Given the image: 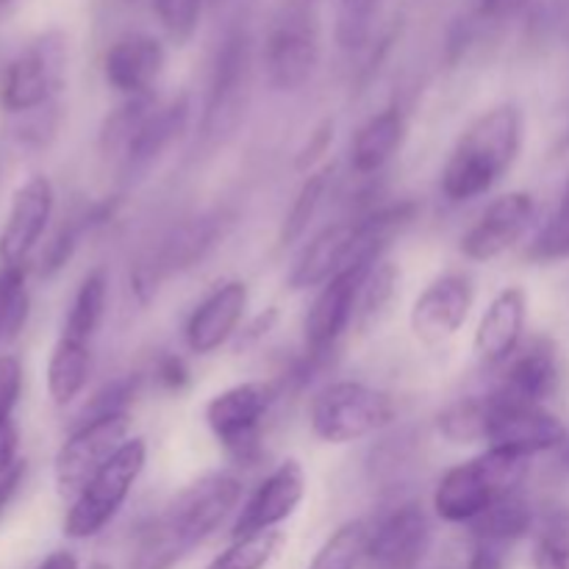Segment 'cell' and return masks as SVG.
I'll return each instance as SVG.
<instances>
[{
  "mask_svg": "<svg viewBox=\"0 0 569 569\" xmlns=\"http://www.w3.org/2000/svg\"><path fill=\"white\" fill-rule=\"evenodd\" d=\"M239 500L242 481L231 472L192 481L139 528L128 569H176L233 515Z\"/></svg>",
  "mask_w": 569,
  "mask_h": 569,
  "instance_id": "obj_1",
  "label": "cell"
},
{
  "mask_svg": "<svg viewBox=\"0 0 569 569\" xmlns=\"http://www.w3.org/2000/svg\"><path fill=\"white\" fill-rule=\"evenodd\" d=\"M526 137L522 111L500 103L465 128L439 176V192L450 203H470L492 192L517 164Z\"/></svg>",
  "mask_w": 569,
  "mask_h": 569,
  "instance_id": "obj_2",
  "label": "cell"
},
{
  "mask_svg": "<svg viewBox=\"0 0 569 569\" xmlns=\"http://www.w3.org/2000/svg\"><path fill=\"white\" fill-rule=\"evenodd\" d=\"M531 472V459L500 448L450 467L433 489V511L450 526H470L506 495L520 492Z\"/></svg>",
  "mask_w": 569,
  "mask_h": 569,
  "instance_id": "obj_3",
  "label": "cell"
},
{
  "mask_svg": "<svg viewBox=\"0 0 569 569\" xmlns=\"http://www.w3.org/2000/svg\"><path fill=\"white\" fill-rule=\"evenodd\" d=\"M398 417L392 395L361 381L326 383L309 403V426L328 445L361 442L387 431Z\"/></svg>",
  "mask_w": 569,
  "mask_h": 569,
  "instance_id": "obj_4",
  "label": "cell"
},
{
  "mask_svg": "<svg viewBox=\"0 0 569 569\" xmlns=\"http://www.w3.org/2000/svg\"><path fill=\"white\" fill-rule=\"evenodd\" d=\"M148 465V442L131 437L81 489L64 517L67 539H92L114 522Z\"/></svg>",
  "mask_w": 569,
  "mask_h": 569,
  "instance_id": "obj_5",
  "label": "cell"
},
{
  "mask_svg": "<svg viewBox=\"0 0 569 569\" xmlns=\"http://www.w3.org/2000/svg\"><path fill=\"white\" fill-rule=\"evenodd\" d=\"M320 64V0H281L264 44L272 89L298 92Z\"/></svg>",
  "mask_w": 569,
  "mask_h": 569,
  "instance_id": "obj_6",
  "label": "cell"
},
{
  "mask_svg": "<svg viewBox=\"0 0 569 569\" xmlns=\"http://www.w3.org/2000/svg\"><path fill=\"white\" fill-rule=\"evenodd\" d=\"M276 398L272 383L244 381L206 403V426L237 467H256L264 456V420Z\"/></svg>",
  "mask_w": 569,
  "mask_h": 569,
  "instance_id": "obj_7",
  "label": "cell"
},
{
  "mask_svg": "<svg viewBox=\"0 0 569 569\" xmlns=\"http://www.w3.org/2000/svg\"><path fill=\"white\" fill-rule=\"evenodd\" d=\"M67 76V37L48 31L33 39L3 72L0 106L9 114H31L44 109L64 87Z\"/></svg>",
  "mask_w": 569,
  "mask_h": 569,
  "instance_id": "obj_8",
  "label": "cell"
},
{
  "mask_svg": "<svg viewBox=\"0 0 569 569\" xmlns=\"http://www.w3.org/2000/svg\"><path fill=\"white\" fill-rule=\"evenodd\" d=\"M128 433H131V415H106L78 422L53 461L59 498L72 503L81 489L98 476L100 467L131 439Z\"/></svg>",
  "mask_w": 569,
  "mask_h": 569,
  "instance_id": "obj_9",
  "label": "cell"
},
{
  "mask_svg": "<svg viewBox=\"0 0 569 569\" xmlns=\"http://www.w3.org/2000/svg\"><path fill=\"white\" fill-rule=\"evenodd\" d=\"M367 272H370V267H350V270L339 272V276H333L331 281L317 289L303 320V367L309 372L320 370L331 359L339 339L356 322L359 292Z\"/></svg>",
  "mask_w": 569,
  "mask_h": 569,
  "instance_id": "obj_10",
  "label": "cell"
},
{
  "mask_svg": "<svg viewBox=\"0 0 569 569\" xmlns=\"http://www.w3.org/2000/svg\"><path fill=\"white\" fill-rule=\"evenodd\" d=\"M569 431L556 415L542 406L511 403L500 392H489V422L487 448L509 450V453L533 459L537 453L559 450L567 442Z\"/></svg>",
  "mask_w": 569,
  "mask_h": 569,
  "instance_id": "obj_11",
  "label": "cell"
},
{
  "mask_svg": "<svg viewBox=\"0 0 569 569\" xmlns=\"http://www.w3.org/2000/svg\"><path fill=\"white\" fill-rule=\"evenodd\" d=\"M476 303V283L465 272H445L433 278L411 306L409 326L417 342L426 348H439L450 342L470 317Z\"/></svg>",
  "mask_w": 569,
  "mask_h": 569,
  "instance_id": "obj_12",
  "label": "cell"
},
{
  "mask_svg": "<svg viewBox=\"0 0 569 569\" xmlns=\"http://www.w3.org/2000/svg\"><path fill=\"white\" fill-rule=\"evenodd\" d=\"M433 542V526L417 500L395 506L370 526L365 559L372 569H417Z\"/></svg>",
  "mask_w": 569,
  "mask_h": 569,
  "instance_id": "obj_13",
  "label": "cell"
},
{
  "mask_svg": "<svg viewBox=\"0 0 569 569\" xmlns=\"http://www.w3.org/2000/svg\"><path fill=\"white\" fill-rule=\"evenodd\" d=\"M533 217H537V200L531 192L500 194L461 237L459 250L470 261L500 259L531 231Z\"/></svg>",
  "mask_w": 569,
  "mask_h": 569,
  "instance_id": "obj_14",
  "label": "cell"
},
{
  "mask_svg": "<svg viewBox=\"0 0 569 569\" xmlns=\"http://www.w3.org/2000/svg\"><path fill=\"white\" fill-rule=\"evenodd\" d=\"M53 203L56 192L48 176H31L17 189L0 228V267H28L33 248L48 231Z\"/></svg>",
  "mask_w": 569,
  "mask_h": 569,
  "instance_id": "obj_15",
  "label": "cell"
},
{
  "mask_svg": "<svg viewBox=\"0 0 569 569\" xmlns=\"http://www.w3.org/2000/svg\"><path fill=\"white\" fill-rule=\"evenodd\" d=\"M306 498V470L298 459H287L256 487L248 503L239 509L231 526V537H253V533L276 531L281 522L298 511Z\"/></svg>",
  "mask_w": 569,
  "mask_h": 569,
  "instance_id": "obj_16",
  "label": "cell"
},
{
  "mask_svg": "<svg viewBox=\"0 0 569 569\" xmlns=\"http://www.w3.org/2000/svg\"><path fill=\"white\" fill-rule=\"evenodd\" d=\"M250 303L248 283L233 278L211 289L183 326V342L194 356H214L239 333Z\"/></svg>",
  "mask_w": 569,
  "mask_h": 569,
  "instance_id": "obj_17",
  "label": "cell"
},
{
  "mask_svg": "<svg viewBox=\"0 0 569 569\" xmlns=\"http://www.w3.org/2000/svg\"><path fill=\"white\" fill-rule=\"evenodd\" d=\"M250 72V48L244 37L226 39L222 50L217 53L214 72H211L209 98L203 111V133L220 137L222 131H233L239 122V111L244 106Z\"/></svg>",
  "mask_w": 569,
  "mask_h": 569,
  "instance_id": "obj_18",
  "label": "cell"
},
{
  "mask_svg": "<svg viewBox=\"0 0 569 569\" xmlns=\"http://www.w3.org/2000/svg\"><path fill=\"white\" fill-rule=\"evenodd\" d=\"M164 44L150 33H126L103 56V78L126 100L150 98L164 72Z\"/></svg>",
  "mask_w": 569,
  "mask_h": 569,
  "instance_id": "obj_19",
  "label": "cell"
},
{
  "mask_svg": "<svg viewBox=\"0 0 569 569\" xmlns=\"http://www.w3.org/2000/svg\"><path fill=\"white\" fill-rule=\"evenodd\" d=\"M528 320V295L522 287H506L481 315L472 337V353L483 367H503L520 350Z\"/></svg>",
  "mask_w": 569,
  "mask_h": 569,
  "instance_id": "obj_20",
  "label": "cell"
},
{
  "mask_svg": "<svg viewBox=\"0 0 569 569\" xmlns=\"http://www.w3.org/2000/svg\"><path fill=\"white\" fill-rule=\"evenodd\" d=\"M561 383L559 370V356L556 348L545 339L526 345L511 356L503 365V378H500L495 392L503 395L511 403H526V406H542L556 395Z\"/></svg>",
  "mask_w": 569,
  "mask_h": 569,
  "instance_id": "obj_21",
  "label": "cell"
},
{
  "mask_svg": "<svg viewBox=\"0 0 569 569\" xmlns=\"http://www.w3.org/2000/svg\"><path fill=\"white\" fill-rule=\"evenodd\" d=\"M189 111H192V106H189L187 94L170 100V103L150 106V111L142 117V122L122 150V170L128 176L150 170L164 156V150L187 131Z\"/></svg>",
  "mask_w": 569,
  "mask_h": 569,
  "instance_id": "obj_22",
  "label": "cell"
},
{
  "mask_svg": "<svg viewBox=\"0 0 569 569\" xmlns=\"http://www.w3.org/2000/svg\"><path fill=\"white\" fill-rule=\"evenodd\" d=\"M350 248H353V220L328 226L311 239L303 253L295 261L292 272L287 278V287L292 292H306V289H320L322 283L331 281L333 276L348 270Z\"/></svg>",
  "mask_w": 569,
  "mask_h": 569,
  "instance_id": "obj_23",
  "label": "cell"
},
{
  "mask_svg": "<svg viewBox=\"0 0 569 569\" xmlns=\"http://www.w3.org/2000/svg\"><path fill=\"white\" fill-rule=\"evenodd\" d=\"M409 122L398 106H387L383 111L361 122L359 131L350 139V170L356 176H376L395 159L406 142Z\"/></svg>",
  "mask_w": 569,
  "mask_h": 569,
  "instance_id": "obj_24",
  "label": "cell"
},
{
  "mask_svg": "<svg viewBox=\"0 0 569 569\" xmlns=\"http://www.w3.org/2000/svg\"><path fill=\"white\" fill-rule=\"evenodd\" d=\"M92 372V345L59 337L48 359V395L56 406H70Z\"/></svg>",
  "mask_w": 569,
  "mask_h": 569,
  "instance_id": "obj_25",
  "label": "cell"
},
{
  "mask_svg": "<svg viewBox=\"0 0 569 569\" xmlns=\"http://www.w3.org/2000/svg\"><path fill=\"white\" fill-rule=\"evenodd\" d=\"M533 522H537L533 506L528 503L526 495L515 492L500 498L476 522H470V537L481 539V542L503 545L511 550L533 531Z\"/></svg>",
  "mask_w": 569,
  "mask_h": 569,
  "instance_id": "obj_26",
  "label": "cell"
},
{
  "mask_svg": "<svg viewBox=\"0 0 569 569\" xmlns=\"http://www.w3.org/2000/svg\"><path fill=\"white\" fill-rule=\"evenodd\" d=\"M222 237V220L214 214L194 217V220L183 222L176 233L164 242V248L159 250V264L150 267V281L153 276H159L161 270H187L194 267L211 248L217 244V239Z\"/></svg>",
  "mask_w": 569,
  "mask_h": 569,
  "instance_id": "obj_27",
  "label": "cell"
},
{
  "mask_svg": "<svg viewBox=\"0 0 569 569\" xmlns=\"http://www.w3.org/2000/svg\"><path fill=\"white\" fill-rule=\"evenodd\" d=\"M106 306H109V276L98 267V270L87 272V278L78 283V292L72 298L70 311H67L64 326H61V337L92 345L94 333L103 326Z\"/></svg>",
  "mask_w": 569,
  "mask_h": 569,
  "instance_id": "obj_28",
  "label": "cell"
},
{
  "mask_svg": "<svg viewBox=\"0 0 569 569\" xmlns=\"http://www.w3.org/2000/svg\"><path fill=\"white\" fill-rule=\"evenodd\" d=\"M331 183H333V164H322L320 170L306 176L298 198H295V203L289 206L287 217H283L281 233H278V244H281V248H289V244H295L298 239H303V233L309 231V226L315 222L317 211H320Z\"/></svg>",
  "mask_w": 569,
  "mask_h": 569,
  "instance_id": "obj_29",
  "label": "cell"
},
{
  "mask_svg": "<svg viewBox=\"0 0 569 569\" xmlns=\"http://www.w3.org/2000/svg\"><path fill=\"white\" fill-rule=\"evenodd\" d=\"M487 422L489 395H470L439 411L437 431L450 445H481L487 442Z\"/></svg>",
  "mask_w": 569,
  "mask_h": 569,
  "instance_id": "obj_30",
  "label": "cell"
},
{
  "mask_svg": "<svg viewBox=\"0 0 569 569\" xmlns=\"http://www.w3.org/2000/svg\"><path fill=\"white\" fill-rule=\"evenodd\" d=\"M367 539H370V522H345L322 542L309 569H356L367 553Z\"/></svg>",
  "mask_w": 569,
  "mask_h": 569,
  "instance_id": "obj_31",
  "label": "cell"
},
{
  "mask_svg": "<svg viewBox=\"0 0 569 569\" xmlns=\"http://www.w3.org/2000/svg\"><path fill=\"white\" fill-rule=\"evenodd\" d=\"M398 281H400V270L395 261L381 259L378 264L370 267L365 283H361L359 309H356V326H359L361 331H367L372 322H378L383 315H387V309L395 300Z\"/></svg>",
  "mask_w": 569,
  "mask_h": 569,
  "instance_id": "obj_32",
  "label": "cell"
},
{
  "mask_svg": "<svg viewBox=\"0 0 569 569\" xmlns=\"http://www.w3.org/2000/svg\"><path fill=\"white\" fill-rule=\"evenodd\" d=\"M283 539L287 537L278 528L276 531L233 539L220 556L211 559V565L206 569H267L278 556V550L283 548Z\"/></svg>",
  "mask_w": 569,
  "mask_h": 569,
  "instance_id": "obj_33",
  "label": "cell"
},
{
  "mask_svg": "<svg viewBox=\"0 0 569 569\" xmlns=\"http://www.w3.org/2000/svg\"><path fill=\"white\" fill-rule=\"evenodd\" d=\"M28 267H0V342H9L22 331L31 311L26 287Z\"/></svg>",
  "mask_w": 569,
  "mask_h": 569,
  "instance_id": "obj_34",
  "label": "cell"
},
{
  "mask_svg": "<svg viewBox=\"0 0 569 569\" xmlns=\"http://www.w3.org/2000/svg\"><path fill=\"white\" fill-rule=\"evenodd\" d=\"M533 569H569V509L548 511L539 522Z\"/></svg>",
  "mask_w": 569,
  "mask_h": 569,
  "instance_id": "obj_35",
  "label": "cell"
},
{
  "mask_svg": "<svg viewBox=\"0 0 569 569\" xmlns=\"http://www.w3.org/2000/svg\"><path fill=\"white\" fill-rule=\"evenodd\" d=\"M103 220V211L94 209V211H83V214L78 217H70V222H64V226L56 231V237L50 239V244L44 248L42 259H39V276L42 278H50L56 276V272L61 270V267L67 264V261L72 259V253H76L78 242H81L83 231H87L89 226H94V222Z\"/></svg>",
  "mask_w": 569,
  "mask_h": 569,
  "instance_id": "obj_36",
  "label": "cell"
},
{
  "mask_svg": "<svg viewBox=\"0 0 569 569\" xmlns=\"http://www.w3.org/2000/svg\"><path fill=\"white\" fill-rule=\"evenodd\" d=\"M383 0H339L337 42L339 48L356 50L370 39L372 22L381 11Z\"/></svg>",
  "mask_w": 569,
  "mask_h": 569,
  "instance_id": "obj_37",
  "label": "cell"
},
{
  "mask_svg": "<svg viewBox=\"0 0 569 569\" xmlns=\"http://www.w3.org/2000/svg\"><path fill=\"white\" fill-rule=\"evenodd\" d=\"M153 9L167 37L176 44H183L198 31L203 0H153Z\"/></svg>",
  "mask_w": 569,
  "mask_h": 569,
  "instance_id": "obj_38",
  "label": "cell"
},
{
  "mask_svg": "<svg viewBox=\"0 0 569 569\" xmlns=\"http://www.w3.org/2000/svg\"><path fill=\"white\" fill-rule=\"evenodd\" d=\"M137 392H139V376L117 378V381L106 383L100 392L92 395L89 406L83 409L81 420H94V417H106V415H128V406H131L133 395Z\"/></svg>",
  "mask_w": 569,
  "mask_h": 569,
  "instance_id": "obj_39",
  "label": "cell"
},
{
  "mask_svg": "<svg viewBox=\"0 0 569 569\" xmlns=\"http://www.w3.org/2000/svg\"><path fill=\"white\" fill-rule=\"evenodd\" d=\"M526 256L531 261H561L569 259V214L556 211L548 220V226L533 237V242L526 248Z\"/></svg>",
  "mask_w": 569,
  "mask_h": 569,
  "instance_id": "obj_40",
  "label": "cell"
},
{
  "mask_svg": "<svg viewBox=\"0 0 569 569\" xmlns=\"http://www.w3.org/2000/svg\"><path fill=\"white\" fill-rule=\"evenodd\" d=\"M22 395V365L17 356H0V420H11Z\"/></svg>",
  "mask_w": 569,
  "mask_h": 569,
  "instance_id": "obj_41",
  "label": "cell"
},
{
  "mask_svg": "<svg viewBox=\"0 0 569 569\" xmlns=\"http://www.w3.org/2000/svg\"><path fill=\"white\" fill-rule=\"evenodd\" d=\"M153 378H156V383H159L161 389L178 395V392H183L189 383H192V370H189V365L183 361V356L164 353V356H159V359H156Z\"/></svg>",
  "mask_w": 569,
  "mask_h": 569,
  "instance_id": "obj_42",
  "label": "cell"
},
{
  "mask_svg": "<svg viewBox=\"0 0 569 569\" xmlns=\"http://www.w3.org/2000/svg\"><path fill=\"white\" fill-rule=\"evenodd\" d=\"M331 142H333V120H322L320 126L315 128V133L309 137L306 148L300 150L298 170L300 172H315L317 159H322V153H328Z\"/></svg>",
  "mask_w": 569,
  "mask_h": 569,
  "instance_id": "obj_43",
  "label": "cell"
},
{
  "mask_svg": "<svg viewBox=\"0 0 569 569\" xmlns=\"http://www.w3.org/2000/svg\"><path fill=\"white\" fill-rule=\"evenodd\" d=\"M467 569H509V548L472 539V553L467 559Z\"/></svg>",
  "mask_w": 569,
  "mask_h": 569,
  "instance_id": "obj_44",
  "label": "cell"
},
{
  "mask_svg": "<svg viewBox=\"0 0 569 569\" xmlns=\"http://www.w3.org/2000/svg\"><path fill=\"white\" fill-rule=\"evenodd\" d=\"M278 322V309L276 306H267L264 311H259V315L253 317V320L248 322V326L242 328V333H239V342H237V350H244L250 348V345H256L259 339H264L267 333L272 331V326Z\"/></svg>",
  "mask_w": 569,
  "mask_h": 569,
  "instance_id": "obj_45",
  "label": "cell"
},
{
  "mask_svg": "<svg viewBox=\"0 0 569 569\" xmlns=\"http://www.w3.org/2000/svg\"><path fill=\"white\" fill-rule=\"evenodd\" d=\"M20 461V433L14 420H0V472L11 470Z\"/></svg>",
  "mask_w": 569,
  "mask_h": 569,
  "instance_id": "obj_46",
  "label": "cell"
},
{
  "mask_svg": "<svg viewBox=\"0 0 569 569\" xmlns=\"http://www.w3.org/2000/svg\"><path fill=\"white\" fill-rule=\"evenodd\" d=\"M26 472H28V461L20 459L11 470L0 472V517L6 515V509L11 506V500L17 498L20 492L22 481H26Z\"/></svg>",
  "mask_w": 569,
  "mask_h": 569,
  "instance_id": "obj_47",
  "label": "cell"
},
{
  "mask_svg": "<svg viewBox=\"0 0 569 569\" xmlns=\"http://www.w3.org/2000/svg\"><path fill=\"white\" fill-rule=\"evenodd\" d=\"M528 0H481V14L487 20H506V17H515L517 11L526 9Z\"/></svg>",
  "mask_w": 569,
  "mask_h": 569,
  "instance_id": "obj_48",
  "label": "cell"
},
{
  "mask_svg": "<svg viewBox=\"0 0 569 569\" xmlns=\"http://www.w3.org/2000/svg\"><path fill=\"white\" fill-rule=\"evenodd\" d=\"M37 569H81V567H78V559L70 553V550H56V553H50Z\"/></svg>",
  "mask_w": 569,
  "mask_h": 569,
  "instance_id": "obj_49",
  "label": "cell"
},
{
  "mask_svg": "<svg viewBox=\"0 0 569 569\" xmlns=\"http://www.w3.org/2000/svg\"><path fill=\"white\" fill-rule=\"evenodd\" d=\"M559 459H561V467L569 472V437H567V442L559 448Z\"/></svg>",
  "mask_w": 569,
  "mask_h": 569,
  "instance_id": "obj_50",
  "label": "cell"
},
{
  "mask_svg": "<svg viewBox=\"0 0 569 569\" xmlns=\"http://www.w3.org/2000/svg\"><path fill=\"white\" fill-rule=\"evenodd\" d=\"M559 214H569V183H567V187H565V194H561Z\"/></svg>",
  "mask_w": 569,
  "mask_h": 569,
  "instance_id": "obj_51",
  "label": "cell"
},
{
  "mask_svg": "<svg viewBox=\"0 0 569 569\" xmlns=\"http://www.w3.org/2000/svg\"><path fill=\"white\" fill-rule=\"evenodd\" d=\"M9 3H14V0H0V6H9Z\"/></svg>",
  "mask_w": 569,
  "mask_h": 569,
  "instance_id": "obj_52",
  "label": "cell"
}]
</instances>
